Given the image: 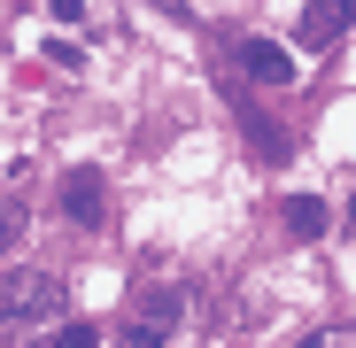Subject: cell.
I'll return each mask as SVG.
<instances>
[{"label": "cell", "instance_id": "cell-9", "mask_svg": "<svg viewBox=\"0 0 356 348\" xmlns=\"http://www.w3.org/2000/svg\"><path fill=\"white\" fill-rule=\"evenodd\" d=\"M47 348H93V325H63V333H47Z\"/></svg>", "mask_w": 356, "mask_h": 348}, {"label": "cell", "instance_id": "cell-11", "mask_svg": "<svg viewBox=\"0 0 356 348\" xmlns=\"http://www.w3.org/2000/svg\"><path fill=\"white\" fill-rule=\"evenodd\" d=\"M348 224H356V194H348Z\"/></svg>", "mask_w": 356, "mask_h": 348}, {"label": "cell", "instance_id": "cell-2", "mask_svg": "<svg viewBox=\"0 0 356 348\" xmlns=\"http://www.w3.org/2000/svg\"><path fill=\"white\" fill-rule=\"evenodd\" d=\"M178 310H186L178 286H140L132 310H124V340H116V348H163L178 333Z\"/></svg>", "mask_w": 356, "mask_h": 348}, {"label": "cell", "instance_id": "cell-5", "mask_svg": "<svg viewBox=\"0 0 356 348\" xmlns=\"http://www.w3.org/2000/svg\"><path fill=\"white\" fill-rule=\"evenodd\" d=\"M63 217H70V224H101V217H108L101 170H70V179H63Z\"/></svg>", "mask_w": 356, "mask_h": 348}, {"label": "cell", "instance_id": "cell-10", "mask_svg": "<svg viewBox=\"0 0 356 348\" xmlns=\"http://www.w3.org/2000/svg\"><path fill=\"white\" fill-rule=\"evenodd\" d=\"M47 16H54V24H78V16H86V0H47Z\"/></svg>", "mask_w": 356, "mask_h": 348}, {"label": "cell", "instance_id": "cell-7", "mask_svg": "<svg viewBox=\"0 0 356 348\" xmlns=\"http://www.w3.org/2000/svg\"><path fill=\"white\" fill-rule=\"evenodd\" d=\"M294 348H356V325H348V317H325V325H310Z\"/></svg>", "mask_w": 356, "mask_h": 348}, {"label": "cell", "instance_id": "cell-4", "mask_svg": "<svg viewBox=\"0 0 356 348\" xmlns=\"http://www.w3.org/2000/svg\"><path fill=\"white\" fill-rule=\"evenodd\" d=\"M294 31H302V47H333L341 31H356V0H310Z\"/></svg>", "mask_w": 356, "mask_h": 348}, {"label": "cell", "instance_id": "cell-3", "mask_svg": "<svg viewBox=\"0 0 356 348\" xmlns=\"http://www.w3.org/2000/svg\"><path fill=\"white\" fill-rule=\"evenodd\" d=\"M241 70L256 78V85H294V78H302V63H294V54L279 47V39H241Z\"/></svg>", "mask_w": 356, "mask_h": 348}, {"label": "cell", "instance_id": "cell-8", "mask_svg": "<svg viewBox=\"0 0 356 348\" xmlns=\"http://www.w3.org/2000/svg\"><path fill=\"white\" fill-rule=\"evenodd\" d=\"M16 240H24V209L0 194V248H16Z\"/></svg>", "mask_w": 356, "mask_h": 348}, {"label": "cell", "instance_id": "cell-6", "mask_svg": "<svg viewBox=\"0 0 356 348\" xmlns=\"http://www.w3.org/2000/svg\"><path fill=\"white\" fill-rule=\"evenodd\" d=\"M325 224H333V209L318 194H286V232H294V240H318Z\"/></svg>", "mask_w": 356, "mask_h": 348}, {"label": "cell", "instance_id": "cell-1", "mask_svg": "<svg viewBox=\"0 0 356 348\" xmlns=\"http://www.w3.org/2000/svg\"><path fill=\"white\" fill-rule=\"evenodd\" d=\"M63 310H70V286L54 271H39V263L8 271L0 279V348H31L39 333H63L70 325Z\"/></svg>", "mask_w": 356, "mask_h": 348}]
</instances>
